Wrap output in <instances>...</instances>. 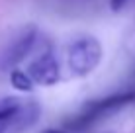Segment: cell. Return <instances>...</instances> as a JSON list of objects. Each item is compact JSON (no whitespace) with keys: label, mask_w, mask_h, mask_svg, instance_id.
<instances>
[{"label":"cell","mask_w":135,"mask_h":133,"mask_svg":"<svg viewBox=\"0 0 135 133\" xmlns=\"http://www.w3.org/2000/svg\"><path fill=\"white\" fill-rule=\"evenodd\" d=\"M102 45L90 33H82L69 43L67 49V65L74 76H88L98 68L102 61Z\"/></svg>","instance_id":"cell-4"},{"label":"cell","mask_w":135,"mask_h":133,"mask_svg":"<svg viewBox=\"0 0 135 133\" xmlns=\"http://www.w3.org/2000/svg\"><path fill=\"white\" fill-rule=\"evenodd\" d=\"M135 104V90H125V92H115L110 94L106 98L94 100V102H88L80 112L74 117H71L65 127L73 131H84L88 127H92L96 121L104 120V117L112 116V114L119 112V110Z\"/></svg>","instance_id":"cell-2"},{"label":"cell","mask_w":135,"mask_h":133,"mask_svg":"<svg viewBox=\"0 0 135 133\" xmlns=\"http://www.w3.org/2000/svg\"><path fill=\"white\" fill-rule=\"evenodd\" d=\"M45 133H67V131H63V129H49V131H45Z\"/></svg>","instance_id":"cell-8"},{"label":"cell","mask_w":135,"mask_h":133,"mask_svg":"<svg viewBox=\"0 0 135 133\" xmlns=\"http://www.w3.org/2000/svg\"><path fill=\"white\" fill-rule=\"evenodd\" d=\"M10 82L12 86L16 90H20V92H31L33 90V80L30 78V75H27L26 71H22V68H14L10 72Z\"/></svg>","instance_id":"cell-6"},{"label":"cell","mask_w":135,"mask_h":133,"mask_svg":"<svg viewBox=\"0 0 135 133\" xmlns=\"http://www.w3.org/2000/svg\"><path fill=\"white\" fill-rule=\"evenodd\" d=\"M41 117V104L27 96H0V133H24Z\"/></svg>","instance_id":"cell-1"},{"label":"cell","mask_w":135,"mask_h":133,"mask_svg":"<svg viewBox=\"0 0 135 133\" xmlns=\"http://www.w3.org/2000/svg\"><path fill=\"white\" fill-rule=\"evenodd\" d=\"M26 72L33 80V84H39V86L57 84L59 78H61V67H59V61H57V55H55L53 47L47 45V47L41 49L35 55V59L27 65Z\"/></svg>","instance_id":"cell-5"},{"label":"cell","mask_w":135,"mask_h":133,"mask_svg":"<svg viewBox=\"0 0 135 133\" xmlns=\"http://www.w3.org/2000/svg\"><path fill=\"white\" fill-rule=\"evenodd\" d=\"M127 2L129 0H110V8H112V12H119L127 6Z\"/></svg>","instance_id":"cell-7"},{"label":"cell","mask_w":135,"mask_h":133,"mask_svg":"<svg viewBox=\"0 0 135 133\" xmlns=\"http://www.w3.org/2000/svg\"><path fill=\"white\" fill-rule=\"evenodd\" d=\"M47 39L45 35L37 29L35 26H26L18 31L14 37L8 41V45L2 49L0 55V67L4 71H14L18 68L20 63L30 59L33 53H39L43 47H47Z\"/></svg>","instance_id":"cell-3"}]
</instances>
